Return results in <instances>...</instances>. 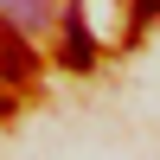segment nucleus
Instances as JSON below:
<instances>
[{
  "mask_svg": "<svg viewBox=\"0 0 160 160\" xmlns=\"http://www.w3.org/2000/svg\"><path fill=\"white\" fill-rule=\"evenodd\" d=\"M0 77H7V83H32L38 77V58H32V45H26L19 32L0 38Z\"/></svg>",
  "mask_w": 160,
  "mask_h": 160,
  "instance_id": "nucleus-1",
  "label": "nucleus"
},
{
  "mask_svg": "<svg viewBox=\"0 0 160 160\" xmlns=\"http://www.w3.org/2000/svg\"><path fill=\"white\" fill-rule=\"evenodd\" d=\"M90 58H96V45H90V26L71 13V26H64V64H71V71H90Z\"/></svg>",
  "mask_w": 160,
  "mask_h": 160,
  "instance_id": "nucleus-2",
  "label": "nucleus"
},
{
  "mask_svg": "<svg viewBox=\"0 0 160 160\" xmlns=\"http://www.w3.org/2000/svg\"><path fill=\"white\" fill-rule=\"evenodd\" d=\"M7 7H13V19H19V26H32L38 13H45V0H7Z\"/></svg>",
  "mask_w": 160,
  "mask_h": 160,
  "instance_id": "nucleus-3",
  "label": "nucleus"
},
{
  "mask_svg": "<svg viewBox=\"0 0 160 160\" xmlns=\"http://www.w3.org/2000/svg\"><path fill=\"white\" fill-rule=\"evenodd\" d=\"M154 13H160V0H135V32H141V26L154 19Z\"/></svg>",
  "mask_w": 160,
  "mask_h": 160,
  "instance_id": "nucleus-4",
  "label": "nucleus"
}]
</instances>
